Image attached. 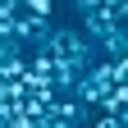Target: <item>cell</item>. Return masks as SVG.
<instances>
[{
    "label": "cell",
    "mask_w": 128,
    "mask_h": 128,
    "mask_svg": "<svg viewBox=\"0 0 128 128\" xmlns=\"http://www.w3.org/2000/svg\"><path fill=\"white\" fill-rule=\"evenodd\" d=\"M32 50L50 55L55 64H64V69H78V73H87V64H92V41H87L78 28H50V37H46L41 46H32Z\"/></svg>",
    "instance_id": "1"
},
{
    "label": "cell",
    "mask_w": 128,
    "mask_h": 128,
    "mask_svg": "<svg viewBox=\"0 0 128 128\" xmlns=\"http://www.w3.org/2000/svg\"><path fill=\"white\" fill-rule=\"evenodd\" d=\"M46 37H50V18L28 14V9H14V41L18 46H41Z\"/></svg>",
    "instance_id": "2"
},
{
    "label": "cell",
    "mask_w": 128,
    "mask_h": 128,
    "mask_svg": "<svg viewBox=\"0 0 128 128\" xmlns=\"http://www.w3.org/2000/svg\"><path fill=\"white\" fill-rule=\"evenodd\" d=\"M87 78L101 87H124L128 82V60H92L87 64Z\"/></svg>",
    "instance_id": "3"
},
{
    "label": "cell",
    "mask_w": 128,
    "mask_h": 128,
    "mask_svg": "<svg viewBox=\"0 0 128 128\" xmlns=\"http://www.w3.org/2000/svg\"><path fill=\"white\" fill-rule=\"evenodd\" d=\"M92 46H101L105 60H128V41H124V32H105V37H96Z\"/></svg>",
    "instance_id": "4"
},
{
    "label": "cell",
    "mask_w": 128,
    "mask_h": 128,
    "mask_svg": "<svg viewBox=\"0 0 128 128\" xmlns=\"http://www.w3.org/2000/svg\"><path fill=\"white\" fill-rule=\"evenodd\" d=\"M18 9H28V14H41V18H50L55 0H18Z\"/></svg>",
    "instance_id": "5"
},
{
    "label": "cell",
    "mask_w": 128,
    "mask_h": 128,
    "mask_svg": "<svg viewBox=\"0 0 128 128\" xmlns=\"http://www.w3.org/2000/svg\"><path fill=\"white\" fill-rule=\"evenodd\" d=\"M73 5H78V14H82V18H92V14L101 9V0H73Z\"/></svg>",
    "instance_id": "6"
}]
</instances>
